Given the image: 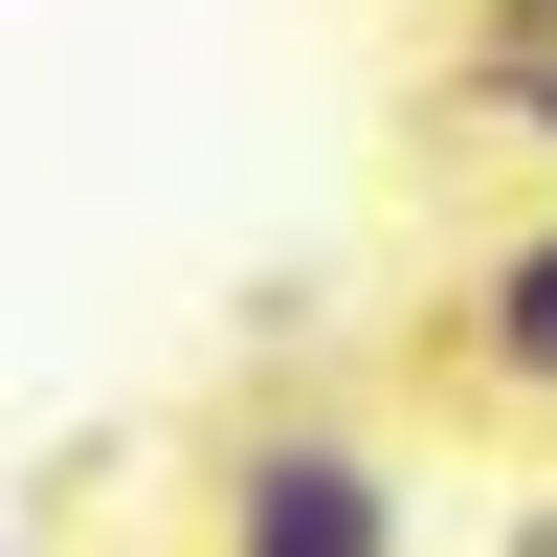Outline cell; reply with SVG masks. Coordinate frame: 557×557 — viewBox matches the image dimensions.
<instances>
[{"instance_id": "7a4b0ae2", "label": "cell", "mask_w": 557, "mask_h": 557, "mask_svg": "<svg viewBox=\"0 0 557 557\" xmlns=\"http://www.w3.org/2000/svg\"><path fill=\"white\" fill-rule=\"evenodd\" d=\"M446 380H491V401H535V424H557V201L446 290Z\"/></svg>"}, {"instance_id": "6da1fadb", "label": "cell", "mask_w": 557, "mask_h": 557, "mask_svg": "<svg viewBox=\"0 0 557 557\" xmlns=\"http://www.w3.org/2000/svg\"><path fill=\"white\" fill-rule=\"evenodd\" d=\"M401 446H357V424H246L223 446V491H201V557H401Z\"/></svg>"}]
</instances>
